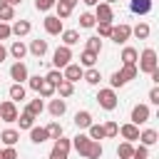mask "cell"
Wrapping results in <instances>:
<instances>
[{
    "instance_id": "6da1fadb",
    "label": "cell",
    "mask_w": 159,
    "mask_h": 159,
    "mask_svg": "<svg viewBox=\"0 0 159 159\" xmlns=\"http://www.w3.org/2000/svg\"><path fill=\"white\" fill-rule=\"evenodd\" d=\"M137 62H139V72H144V75H152L154 70H157V52L152 50V47H147V50H142V55L137 57Z\"/></svg>"
},
{
    "instance_id": "7a4b0ae2",
    "label": "cell",
    "mask_w": 159,
    "mask_h": 159,
    "mask_svg": "<svg viewBox=\"0 0 159 159\" xmlns=\"http://www.w3.org/2000/svg\"><path fill=\"white\" fill-rule=\"evenodd\" d=\"M97 102H99V107H102V109L112 112V109H117V92H114L112 87H107V89H99V94H97Z\"/></svg>"
},
{
    "instance_id": "3957f363",
    "label": "cell",
    "mask_w": 159,
    "mask_h": 159,
    "mask_svg": "<svg viewBox=\"0 0 159 159\" xmlns=\"http://www.w3.org/2000/svg\"><path fill=\"white\" fill-rule=\"evenodd\" d=\"M70 142H72V147H75V149H77V152H80L82 157H87V159H89V154H92V147H94V142H92V139H89L87 134H77V137H72Z\"/></svg>"
},
{
    "instance_id": "277c9868",
    "label": "cell",
    "mask_w": 159,
    "mask_h": 159,
    "mask_svg": "<svg viewBox=\"0 0 159 159\" xmlns=\"http://www.w3.org/2000/svg\"><path fill=\"white\" fill-rule=\"evenodd\" d=\"M70 60H72V50L70 47H57L55 50V55H52V65H55V70H65L67 65H70Z\"/></svg>"
},
{
    "instance_id": "5b68a950",
    "label": "cell",
    "mask_w": 159,
    "mask_h": 159,
    "mask_svg": "<svg viewBox=\"0 0 159 159\" xmlns=\"http://www.w3.org/2000/svg\"><path fill=\"white\" fill-rule=\"evenodd\" d=\"M70 149H72V142L65 139V137H60V139H55V147L50 152V159H67Z\"/></svg>"
},
{
    "instance_id": "8992f818",
    "label": "cell",
    "mask_w": 159,
    "mask_h": 159,
    "mask_svg": "<svg viewBox=\"0 0 159 159\" xmlns=\"http://www.w3.org/2000/svg\"><path fill=\"white\" fill-rule=\"evenodd\" d=\"M92 15H94L97 22H112V20H114V10H112V5H107V2H97Z\"/></svg>"
},
{
    "instance_id": "52a82bcc",
    "label": "cell",
    "mask_w": 159,
    "mask_h": 159,
    "mask_svg": "<svg viewBox=\"0 0 159 159\" xmlns=\"http://www.w3.org/2000/svg\"><path fill=\"white\" fill-rule=\"evenodd\" d=\"M129 37H132V27H129L127 22H119L117 27H112V35H109V40H114L117 45H124Z\"/></svg>"
},
{
    "instance_id": "ba28073f",
    "label": "cell",
    "mask_w": 159,
    "mask_h": 159,
    "mask_svg": "<svg viewBox=\"0 0 159 159\" xmlns=\"http://www.w3.org/2000/svg\"><path fill=\"white\" fill-rule=\"evenodd\" d=\"M149 117H152V112H149V107L147 104H134L132 107V124L134 127H139V124H144V122H149Z\"/></svg>"
},
{
    "instance_id": "9c48e42d",
    "label": "cell",
    "mask_w": 159,
    "mask_h": 159,
    "mask_svg": "<svg viewBox=\"0 0 159 159\" xmlns=\"http://www.w3.org/2000/svg\"><path fill=\"white\" fill-rule=\"evenodd\" d=\"M17 117H20V112H17V104L12 99H7V102L0 104V119L2 122H17Z\"/></svg>"
},
{
    "instance_id": "30bf717a",
    "label": "cell",
    "mask_w": 159,
    "mask_h": 159,
    "mask_svg": "<svg viewBox=\"0 0 159 159\" xmlns=\"http://www.w3.org/2000/svg\"><path fill=\"white\" fill-rule=\"evenodd\" d=\"M10 77H12L17 84H22V82L30 77V72H27V65H25V62H15V65L10 67Z\"/></svg>"
},
{
    "instance_id": "8fae6325",
    "label": "cell",
    "mask_w": 159,
    "mask_h": 159,
    "mask_svg": "<svg viewBox=\"0 0 159 159\" xmlns=\"http://www.w3.org/2000/svg\"><path fill=\"white\" fill-rule=\"evenodd\" d=\"M75 5H77V0H57V2H55V7H57V17H60V20H67V17L72 15Z\"/></svg>"
},
{
    "instance_id": "7c38bea8",
    "label": "cell",
    "mask_w": 159,
    "mask_h": 159,
    "mask_svg": "<svg viewBox=\"0 0 159 159\" xmlns=\"http://www.w3.org/2000/svg\"><path fill=\"white\" fill-rule=\"evenodd\" d=\"M42 22H45V32H47V35H60V32H62V20H60L57 15H47Z\"/></svg>"
},
{
    "instance_id": "4fadbf2b",
    "label": "cell",
    "mask_w": 159,
    "mask_h": 159,
    "mask_svg": "<svg viewBox=\"0 0 159 159\" xmlns=\"http://www.w3.org/2000/svg\"><path fill=\"white\" fill-rule=\"evenodd\" d=\"M82 75H84V70L80 67V65H75V62H70L67 67H65V72H62V77L67 80V82H77V80H82Z\"/></svg>"
},
{
    "instance_id": "5bb4252c",
    "label": "cell",
    "mask_w": 159,
    "mask_h": 159,
    "mask_svg": "<svg viewBox=\"0 0 159 159\" xmlns=\"http://www.w3.org/2000/svg\"><path fill=\"white\" fill-rule=\"evenodd\" d=\"M7 55H12L17 62H22V57L27 55V45H25L22 40H15V42L10 45V50H7Z\"/></svg>"
},
{
    "instance_id": "9a60e30c",
    "label": "cell",
    "mask_w": 159,
    "mask_h": 159,
    "mask_svg": "<svg viewBox=\"0 0 159 159\" xmlns=\"http://www.w3.org/2000/svg\"><path fill=\"white\" fill-rule=\"evenodd\" d=\"M119 134L124 137V142H134V139H139V127H134L132 122H127V124L119 127Z\"/></svg>"
},
{
    "instance_id": "2e32d148",
    "label": "cell",
    "mask_w": 159,
    "mask_h": 159,
    "mask_svg": "<svg viewBox=\"0 0 159 159\" xmlns=\"http://www.w3.org/2000/svg\"><path fill=\"white\" fill-rule=\"evenodd\" d=\"M129 10L134 15H147L152 10V0H129Z\"/></svg>"
},
{
    "instance_id": "e0dca14e",
    "label": "cell",
    "mask_w": 159,
    "mask_h": 159,
    "mask_svg": "<svg viewBox=\"0 0 159 159\" xmlns=\"http://www.w3.org/2000/svg\"><path fill=\"white\" fill-rule=\"evenodd\" d=\"M10 30H12V35H17V37H25V35L32 30V25H30L27 20H15V22L10 25Z\"/></svg>"
},
{
    "instance_id": "ac0fdd59",
    "label": "cell",
    "mask_w": 159,
    "mask_h": 159,
    "mask_svg": "<svg viewBox=\"0 0 159 159\" xmlns=\"http://www.w3.org/2000/svg\"><path fill=\"white\" fill-rule=\"evenodd\" d=\"M27 50H30L35 57H45V55H47V40H40V37H37V40H32V42H30V47H27Z\"/></svg>"
},
{
    "instance_id": "d6986e66",
    "label": "cell",
    "mask_w": 159,
    "mask_h": 159,
    "mask_svg": "<svg viewBox=\"0 0 159 159\" xmlns=\"http://www.w3.org/2000/svg\"><path fill=\"white\" fill-rule=\"evenodd\" d=\"M47 109H50V114H52V117H62V114L67 112V102H65V99H52Z\"/></svg>"
},
{
    "instance_id": "ffe728a7",
    "label": "cell",
    "mask_w": 159,
    "mask_h": 159,
    "mask_svg": "<svg viewBox=\"0 0 159 159\" xmlns=\"http://www.w3.org/2000/svg\"><path fill=\"white\" fill-rule=\"evenodd\" d=\"M75 124H77L80 129H87V127H89V124H94V122H92V114H89L87 109H82V112H77V114H75Z\"/></svg>"
},
{
    "instance_id": "44dd1931",
    "label": "cell",
    "mask_w": 159,
    "mask_h": 159,
    "mask_svg": "<svg viewBox=\"0 0 159 159\" xmlns=\"http://www.w3.org/2000/svg\"><path fill=\"white\" fill-rule=\"evenodd\" d=\"M60 35H62L65 47H72V45H77V42H80V32H77V30H62Z\"/></svg>"
},
{
    "instance_id": "7402d4cb",
    "label": "cell",
    "mask_w": 159,
    "mask_h": 159,
    "mask_svg": "<svg viewBox=\"0 0 159 159\" xmlns=\"http://www.w3.org/2000/svg\"><path fill=\"white\" fill-rule=\"evenodd\" d=\"M82 80H84L87 84H99V80H102V72H99L97 67H89V70H84Z\"/></svg>"
},
{
    "instance_id": "603a6c76",
    "label": "cell",
    "mask_w": 159,
    "mask_h": 159,
    "mask_svg": "<svg viewBox=\"0 0 159 159\" xmlns=\"http://www.w3.org/2000/svg\"><path fill=\"white\" fill-rule=\"evenodd\" d=\"M0 139H2L5 147H15V142L20 139V132H17V129H5V132L0 134Z\"/></svg>"
},
{
    "instance_id": "cb8c5ba5",
    "label": "cell",
    "mask_w": 159,
    "mask_h": 159,
    "mask_svg": "<svg viewBox=\"0 0 159 159\" xmlns=\"http://www.w3.org/2000/svg\"><path fill=\"white\" fill-rule=\"evenodd\" d=\"M137 57H139V52L134 47H124L122 50V65H137Z\"/></svg>"
},
{
    "instance_id": "d4e9b609",
    "label": "cell",
    "mask_w": 159,
    "mask_h": 159,
    "mask_svg": "<svg viewBox=\"0 0 159 159\" xmlns=\"http://www.w3.org/2000/svg\"><path fill=\"white\" fill-rule=\"evenodd\" d=\"M117 72L124 77V82H129V80H137V75H139L137 65H122V70H117Z\"/></svg>"
},
{
    "instance_id": "484cf974",
    "label": "cell",
    "mask_w": 159,
    "mask_h": 159,
    "mask_svg": "<svg viewBox=\"0 0 159 159\" xmlns=\"http://www.w3.org/2000/svg\"><path fill=\"white\" fill-rule=\"evenodd\" d=\"M55 92H60V99H65V97H72V92H75V84H72V82H67V80H62V82L55 87Z\"/></svg>"
},
{
    "instance_id": "4316f807",
    "label": "cell",
    "mask_w": 159,
    "mask_h": 159,
    "mask_svg": "<svg viewBox=\"0 0 159 159\" xmlns=\"http://www.w3.org/2000/svg\"><path fill=\"white\" fill-rule=\"evenodd\" d=\"M45 139H50V137H47V129H42V127H32V129H30V142L42 144Z\"/></svg>"
},
{
    "instance_id": "83f0119b",
    "label": "cell",
    "mask_w": 159,
    "mask_h": 159,
    "mask_svg": "<svg viewBox=\"0 0 159 159\" xmlns=\"http://www.w3.org/2000/svg\"><path fill=\"white\" fill-rule=\"evenodd\" d=\"M157 132L154 129H144V132H139V142L144 144V147H152V144H157Z\"/></svg>"
},
{
    "instance_id": "f1b7e54d",
    "label": "cell",
    "mask_w": 159,
    "mask_h": 159,
    "mask_svg": "<svg viewBox=\"0 0 159 159\" xmlns=\"http://www.w3.org/2000/svg\"><path fill=\"white\" fill-rule=\"evenodd\" d=\"M117 157H119V159H132V157H134V147H132V142H122V144L117 147Z\"/></svg>"
},
{
    "instance_id": "f546056e",
    "label": "cell",
    "mask_w": 159,
    "mask_h": 159,
    "mask_svg": "<svg viewBox=\"0 0 159 159\" xmlns=\"http://www.w3.org/2000/svg\"><path fill=\"white\" fill-rule=\"evenodd\" d=\"M149 32H152V27H149L147 22H139L137 27H132V35H134L137 40H147V37H149Z\"/></svg>"
},
{
    "instance_id": "4dcf8cb0",
    "label": "cell",
    "mask_w": 159,
    "mask_h": 159,
    "mask_svg": "<svg viewBox=\"0 0 159 159\" xmlns=\"http://www.w3.org/2000/svg\"><path fill=\"white\" fill-rule=\"evenodd\" d=\"M94 62H97V55H94V52H87V50H84V52L80 55V67H82V70H84V67H87V70L94 67Z\"/></svg>"
},
{
    "instance_id": "1f68e13d",
    "label": "cell",
    "mask_w": 159,
    "mask_h": 159,
    "mask_svg": "<svg viewBox=\"0 0 159 159\" xmlns=\"http://www.w3.org/2000/svg\"><path fill=\"white\" fill-rule=\"evenodd\" d=\"M7 94H10V99H12V102H20V99H25V87L15 82V84H10Z\"/></svg>"
},
{
    "instance_id": "d6a6232c",
    "label": "cell",
    "mask_w": 159,
    "mask_h": 159,
    "mask_svg": "<svg viewBox=\"0 0 159 159\" xmlns=\"http://www.w3.org/2000/svg\"><path fill=\"white\" fill-rule=\"evenodd\" d=\"M42 109H45V104H42V99H40V97H37V99H32V102L25 107V112H27V114H32V117H40V114H42Z\"/></svg>"
},
{
    "instance_id": "836d02e7",
    "label": "cell",
    "mask_w": 159,
    "mask_h": 159,
    "mask_svg": "<svg viewBox=\"0 0 159 159\" xmlns=\"http://www.w3.org/2000/svg\"><path fill=\"white\" fill-rule=\"evenodd\" d=\"M87 132H89L87 137H89L92 142H99V139H104V127H102V124H89V127H87Z\"/></svg>"
},
{
    "instance_id": "e575fe53",
    "label": "cell",
    "mask_w": 159,
    "mask_h": 159,
    "mask_svg": "<svg viewBox=\"0 0 159 159\" xmlns=\"http://www.w3.org/2000/svg\"><path fill=\"white\" fill-rule=\"evenodd\" d=\"M94 25H97V20H94L92 12H82V15H80V27L89 30V27H94Z\"/></svg>"
},
{
    "instance_id": "d590c367",
    "label": "cell",
    "mask_w": 159,
    "mask_h": 159,
    "mask_svg": "<svg viewBox=\"0 0 159 159\" xmlns=\"http://www.w3.org/2000/svg\"><path fill=\"white\" fill-rule=\"evenodd\" d=\"M52 94H55V84L47 82V80H42V84L37 89V97H52Z\"/></svg>"
},
{
    "instance_id": "8d00e7d4",
    "label": "cell",
    "mask_w": 159,
    "mask_h": 159,
    "mask_svg": "<svg viewBox=\"0 0 159 159\" xmlns=\"http://www.w3.org/2000/svg\"><path fill=\"white\" fill-rule=\"evenodd\" d=\"M17 122H20V129H32V127H35V117L27 114V112H22V114L17 117Z\"/></svg>"
},
{
    "instance_id": "74e56055",
    "label": "cell",
    "mask_w": 159,
    "mask_h": 159,
    "mask_svg": "<svg viewBox=\"0 0 159 159\" xmlns=\"http://www.w3.org/2000/svg\"><path fill=\"white\" fill-rule=\"evenodd\" d=\"M45 129H47V137H50V139H60V137H62V124H60V122H52V124H47Z\"/></svg>"
},
{
    "instance_id": "f35d334b",
    "label": "cell",
    "mask_w": 159,
    "mask_h": 159,
    "mask_svg": "<svg viewBox=\"0 0 159 159\" xmlns=\"http://www.w3.org/2000/svg\"><path fill=\"white\" fill-rule=\"evenodd\" d=\"M15 20V7L12 5H0V22Z\"/></svg>"
},
{
    "instance_id": "ab89813d",
    "label": "cell",
    "mask_w": 159,
    "mask_h": 159,
    "mask_svg": "<svg viewBox=\"0 0 159 159\" xmlns=\"http://www.w3.org/2000/svg\"><path fill=\"white\" fill-rule=\"evenodd\" d=\"M84 50H87V52H94V55H99V52H102V40H99V37H89Z\"/></svg>"
},
{
    "instance_id": "60d3db41",
    "label": "cell",
    "mask_w": 159,
    "mask_h": 159,
    "mask_svg": "<svg viewBox=\"0 0 159 159\" xmlns=\"http://www.w3.org/2000/svg\"><path fill=\"white\" fill-rule=\"evenodd\" d=\"M102 127H104V137H117V134H119V124H117V122H112V119H109V122H104Z\"/></svg>"
},
{
    "instance_id": "b9f144b4",
    "label": "cell",
    "mask_w": 159,
    "mask_h": 159,
    "mask_svg": "<svg viewBox=\"0 0 159 159\" xmlns=\"http://www.w3.org/2000/svg\"><path fill=\"white\" fill-rule=\"evenodd\" d=\"M112 27H114L112 22H97V32H99L97 37H109L112 35Z\"/></svg>"
},
{
    "instance_id": "7bdbcfd3",
    "label": "cell",
    "mask_w": 159,
    "mask_h": 159,
    "mask_svg": "<svg viewBox=\"0 0 159 159\" xmlns=\"http://www.w3.org/2000/svg\"><path fill=\"white\" fill-rule=\"evenodd\" d=\"M55 2H57V0H35V10L47 12V10H52V7H55Z\"/></svg>"
},
{
    "instance_id": "ee69618b",
    "label": "cell",
    "mask_w": 159,
    "mask_h": 159,
    "mask_svg": "<svg viewBox=\"0 0 159 159\" xmlns=\"http://www.w3.org/2000/svg\"><path fill=\"white\" fill-rule=\"evenodd\" d=\"M45 80H47V82H52V84H55V87H57V84H60V82H62V80H65V77H62V72H60V70H50V72H47V77H45Z\"/></svg>"
},
{
    "instance_id": "f6af8a7d",
    "label": "cell",
    "mask_w": 159,
    "mask_h": 159,
    "mask_svg": "<svg viewBox=\"0 0 159 159\" xmlns=\"http://www.w3.org/2000/svg\"><path fill=\"white\" fill-rule=\"evenodd\" d=\"M109 84H112V89H117V87H124L127 82H124V77H122L119 72H112V77H109Z\"/></svg>"
},
{
    "instance_id": "bcb514c9",
    "label": "cell",
    "mask_w": 159,
    "mask_h": 159,
    "mask_svg": "<svg viewBox=\"0 0 159 159\" xmlns=\"http://www.w3.org/2000/svg\"><path fill=\"white\" fill-rule=\"evenodd\" d=\"M132 159H149V147H144V144L134 147V157Z\"/></svg>"
},
{
    "instance_id": "7dc6e473",
    "label": "cell",
    "mask_w": 159,
    "mask_h": 159,
    "mask_svg": "<svg viewBox=\"0 0 159 159\" xmlns=\"http://www.w3.org/2000/svg\"><path fill=\"white\" fill-rule=\"evenodd\" d=\"M42 80H45V77H40V75H35V77H27V87L37 92V89H40V84H42Z\"/></svg>"
},
{
    "instance_id": "c3c4849f",
    "label": "cell",
    "mask_w": 159,
    "mask_h": 159,
    "mask_svg": "<svg viewBox=\"0 0 159 159\" xmlns=\"http://www.w3.org/2000/svg\"><path fill=\"white\" fill-rule=\"evenodd\" d=\"M104 154V149H102V144L99 142H94V147H92V154H89V159H99Z\"/></svg>"
},
{
    "instance_id": "681fc988",
    "label": "cell",
    "mask_w": 159,
    "mask_h": 159,
    "mask_svg": "<svg viewBox=\"0 0 159 159\" xmlns=\"http://www.w3.org/2000/svg\"><path fill=\"white\" fill-rule=\"evenodd\" d=\"M12 35V30H10V25L7 22H0V40H7Z\"/></svg>"
},
{
    "instance_id": "f907efd6",
    "label": "cell",
    "mask_w": 159,
    "mask_h": 159,
    "mask_svg": "<svg viewBox=\"0 0 159 159\" xmlns=\"http://www.w3.org/2000/svg\"><path fill=\"white\" fill-rule=\"evenodd\" d=\"M2 159H17L15 147H5V149H2Z\"/></svg>"
},
{
    "instance_id": "816d5d0a",
    "label": "cell",
    "mask_w": 159,
    "mask_h": 159,
    "mask_svg": "<svg viewBox=\"0 0 159 159\" xmlns=\"http://www.w3.org/2000/svg\"><path fill=\"white\" fill-rule=\"evenodd\" d=\"M149 102L152 104H159V87H152L149 89Z\"/></svg>"
},
{
    "instance_id": "f5cc1de1",
    "label": "cell",
    "mask_w": 159,
    "mask_h": 159,
    "mask_svg": "<svg viewBox=\"0 0 159 159\" xmlns=\"http://www.w3.org/2000/svg\"><path fill=\"white\" fill-rule=\"evenodd\" d=\"M5 57H7V47H2V42H0V62H5Z\"/></svg>"
},
{
    "instance_id": "db71d44e",
    "label": "cell",
    "mask_w": 159,
    "mask_h": 159,
    "mask_svg": "<svg viewBox=\"0 0 159 159\" xmlns=\"http://www.w3.org/2000/svg\"><path fill=\"white\" fill-rule=\"evenodd\" d=\"M152 80H154V82H157V84H159V67H157V70H154V72H152Z\"/></svg>"
},
{
    "instance_id": "11a10c76",
    "label": "cell",
    "mask_w": 159,
    "mask_h": 159,
    "mask_svg": "<svg viewBox=\"0 0 159 159\" xmlns=\"http://www.w3.org/2000/svg\"><path fill=\"white\" fill-rule=\"evenodd\" d=\"M82 2H84V5H89V7H94V5L99 2V0H82Z\"/></svg>"
},
{
    "instance_id": "9f6ffc18",
    "label": "cell",
    "mask_w": 159,
    "mask_h": 159,
    "mask_svg": "<svg viewBox=\"0 0 159 159\" xmlns=\"http://www.w3.org/2000/svg\"><path fill=\"white\" fill-rule=\"evenodd\" d=\"M17 2H22V0H7V5H12V7H15Z\"/></svg>"
},
{
    "instance_id": "6f0895ef",
    "label": "cell",
    "mask_w": 159,
    "mask_h": 159,
    "mask_svg": "<svg viewBox=\"0 0 159 159\" xmlns=\"http://www.w3.org/2000/svg\"><path fill=\"white\" fill-rule=\"evenodd\" d=\"M104 2H107V5H112V2H117V0H104Z\"/></svg>"
},
{
    "instance_id": "680465c9",
    "label": "cell",
    "mask_w": 159,
    "mask_h": 159,
    "mask_svg": "<svg viewBox=\"0 0 159 159\" xmlns=\"http://www.w3.org/2000/svg\"><path fill=\"white\" fill-rule=\"evenodd\" d=\"M0 5H7V0H0Z\"/></svg>"
},
{
    "instance_id": "91938a15",
    "label": "cell",
    "mask_w": 159,
    "mask_h": 159,
    "mask_svg": "<svg viewBox=\"0 0 159 159\" xmlns=\"http://www.w3.org/2000/svg\"><path fill=\"white\" fill-rule=\"evenodd\" d=\"M0 159H2V152H0Z\"/></svg>"
}]
</instances>
